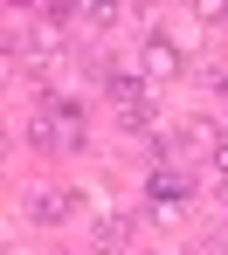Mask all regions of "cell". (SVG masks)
Instances as JSON below:
<instances>
[{
	"instance_id": "1",
	"label": "cell",
	"mask_w": 228,
	"mask_h": 255,
	"mask_svg": "<svg viewBox=\"0 0 228 255\" xmlns=\"http://www.w3.org/2000/svg\"><path fill=\"white\" fill-rule=\"evenodd\" d=\"M145 193H152L159 207H180L187 193H194V179H187L180 166H159V172H152V179H145Z\"/></svg>"
},
{
	"instance_id": "2",
	"label": "cell",
	"mask_w": 228,
	"mask_h": 255,
	"mask_svg": "<svg viewBox=\"0 0 228 255\" xmlns=\"http://www.w3.org/2000/svg\"><path fill=\"white\" fill-rule=\"evenodd\" d=\"M145 76H180V48L166 35H145Z\"/></svg>"
},
{
	"instance_id": "3",
	"label": "cell",
	"mask_w": 228,
	"mask_h": 255,
	"mask_svg": "<svg viewBox=\"0 0 228 255\" xmlns=\"http://www.w3.org/2000/svg\"><path fill=\"white\" fill-rule=\"evenodd\" d=\"M28 214L35 221H62L69 214V193H28Z\"/></svg>"
},
{
	"instance_id": "4",
	"label": "cell",
	"mask_w": 228,
	"mask_h": 255,
	"mask_svg": "<svg viewBox=\"0 0 228 255\" xmlns=\"http://www.w3.org/2000/svg\"><path fill=\"white\" fill-rule=\"evenodd\" d=\"M97 242H104V249H118V242H125V221H118V214H111V221H97Z\"/></svg>"
},
{
	"instance_id": "5",
	"label": "cell",
	"mask_w": 228,
	"mask_h": 255,
	"mask_svg": "<svg viewBox=\"0 0 228 255\" xmlns=\"http://www.w3.org/2000/svg\"><path fill=\"white\" fill-rule=\"evenodd\" d=\"M208 159H215V172H228V138H215V152H208Z\"/></svg>"
},
{
	"instance_id": "6",
	"label": "cell",
	"mask_w": 228,
	"mask_h": 255,
	"mask_svg": "<svg viewBox=\"0 0 228 255\" xmlns=\"http://www.w3.org/2000/svg\"><path fill=\"white\" fill-rule=\"evenodd\" d=\"M222 97H228V76H222Z\"/></svg>"
}]
</instances>
